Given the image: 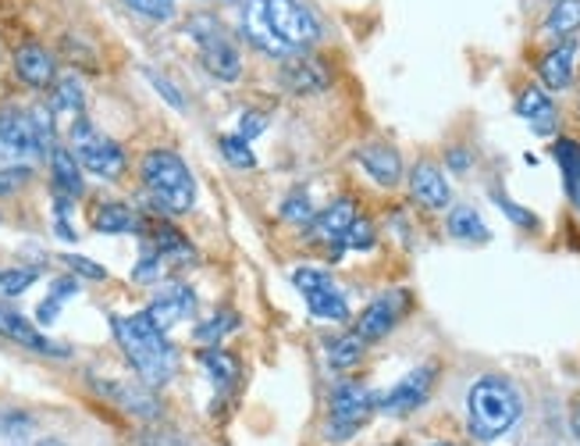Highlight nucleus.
I'll return each instance as SVG.
<instances>
[{
	"label": "nucleus",
	"instance_id": "nucleus-22",
	"mask_svg": "<svg viewBox=\"0 0 580 446\" xmlns=\"http://www.w3.org/2000/svg\"><path fill=\"white\" fill-rule=\"evenodd\" d=\"M516 115H521L530 126V132H538V137H552L559 129V111L545 86H524V94L516 97Z\"/></svg>",
	"mask_w": 580,
	"mask_h": 446
},
{
	"label": "nucleus",
	"instance_id": "nucleus-43",
	"mask_svg": "<svg viewBox=\"0 0 580 446\" xmlns=\"http://www.w3.org/2000/svg\"><path fill=\"white\" fill-rule=\"evenodd\" d=\"M146 79L154 83V89H157V94H161L167 104H172V108H178V111L186 108V100H182V94H178V89H175L172 83H167L164 76H157V72H146Z\"/></svg>",
	"mask_w": 580,
	"mask_h": 446
},
{
	"label": "nucleus",
	"instance_id": "nucleus-50",
	"mask_svg": "<svg viewBox=\"0 0 580 446\" xmlns=\"http://www.w3.org/2000/svg\"><path fill=\"white\" fill-rule=\"evenodd\" d=\"M0 282H4V272H0Z\"/></svg>",
	"mask_w": 580,
	"mask_h": 446
},
{
	"label": "nucleus",
	"instance_id": "nucleus-13",
	"mask_svg": "<svg viewBox=\"0 0 580 446\" xmlns=\"http://www.w3.org/2000/svg\"><path fill=\"white\" fill-rule=\"evenodd\" d=\"M353 218H357V200L353 197H339V200H331L325 211H317L314 221H310V240L320 243V247H328V254L331 261H339L342 258V236L346 229L353 226Z\"/></svg>",
	"mask_w": 580,
	"mask_h": 446
},
{
	"label": "nucleus",
	"instance_id": "nucleus-1",
	"mask_svg": "<svg viewBox=\"0 0 580 446\" xmlns=\"http://www.w3.org/2000/svg\"><path fill=\"white\" fill-rule=\"evenodd\" d=\"M111 333L118 339L121 353H125V361L132 365V371L140 376V382H146L150 390H157V385H167L175 379L178 371V350L175 344L167 339L164 329H157L154 318L140 311V315H129L111 318Z\"/></svg>",
	"mask_w": 580,
	"mask_h": 446
},
{
	"label": "nucleus",
	"instance_id": "nucleus-33",
	"mask_svg": "<svg viewBox=\"0 0 580 446\" xmlns=\"http://www.w3.org/2000/svg\"><path fill=\"white\" fill-rule=\"evenodd\" d=\"M218 143H221V154H225V161H228V165H232V168H239V172H250V168H256L253 146H250V140H242L239 132H228V137H221Z\"/></svg>",
	"mask_w": 580,
	"mask_h": 446
},
{
	"label": "nucleus",
	"instance_id": "nucleus-35",
	"mask_svg": "<svg viewBox=\"0 0 580 446\" xmlns=\"http://www.w3.org/2000/svg\"><path fill=\"white\" fill-rule=\"evenodd\" d=\"M377 243V232H374V226L368 218H353V226L346 229V236H342V254L346 250H371Z\"/></svg>",
	"mask_w": 580,
	"mask_h": 446
},
{
	"label": "nucleus",
	"instance_id": "nucleus-11",
	"mask_svg": "<svg viewBox=\"0 0 580 446\" xmlns=\"http://www.w3.org/2000/svg\"><path fill=\"white\" fill-rule=\"evenodd\" d=\"M409 304H414L409 290H389V293L374 296V301L360 311L353 333L363 339V344H377V339H385L395 329V325L406 318Z\"/></svg>",
	"mask_w": 580,
	"mask_h": 446
},
{
	"label": "nucleus",
	"instance_id": "nucleus-7",
	"mask_svg": "<svg viewBox=\"0 0 580 446\" xmlns=\"http://www.w3.org/2000/svg\"><path fill=\"white\" fill-rule=\"evenodd\" d=\"M377 411V393L368 390L360 382H339L328 396V439L346 443L353 439L363 425L371 422V414Z\"/></svg>",
	"mask_w": 580,
	"mask_h": 446
},
{
	"label": "nucleus",
	"instance_id": "nucleus-42",
	"mask_svg": "<svg viewBox=\"0 0 580 446\" xmlns=\"http://www.w3.org/2000/svg\"><path fill=\"white\" fill-rule=\"evenodd\" d=\"M264 129H267V115H264V111H247V115L239 118V137H242V140L253 143Z\"/></svg>",
	"mask_w": 580,
	"mask_h": 446
},
{
	"label": "nucleus",
	"instance_id": "nucleus-48",
	"mask_svg": "<svg viewBox=\"0 0 580 446\" xmlns=\"http://www.w3.org/2000/svg\"><path fill=\"white\" fill-rule=\"evenodd\" d=\"M218 4H242V0H218Z\"/></svg>",
	"mask_w": 580,
	"mask_h": 446
},
{
	"label": "nucleus",
	"instance_id": "nucleus-20",
	"mask_svg": "<svg viewBox=\"0 0 580 446\" xmlns=\"http://www.w3.org/2000/svg\"><path fill=\"white\" fill-rule=\"evenodd\" d=\"M14 76H19L29 89H51L57 79L54 54L43 43H22L14 51Z\"/></svg>",
	"mask_w": 580,
	"mask_h": 446
},
{
	"label": "nucleus",
	"instance_id": "nucleus-15",
	"mask_svg": "<svg viewBox=\"0 0 580 446\" xmlns=\"http://www.w3.org/2000/svg\"><path fill=\"white\" fill-rule=\"evenodd\" d=\"M406 178H409V197H414L424 211H449L452 207V186L435 161H417V165L406 172Z\"/></svg>",
	"mask_w": 580,
	"mask_h": 446
},
{
	"label": "nucleus",
	"instance_id": "nucleus-29",
	"mask_svg": "<svg viewBox=\"0 0 580 446\" xmlns=\"http://www.w3.org/2000/svg\"><path fill=\"white\" fill-rule=\"evenodd\" d=\"M363 350H368V344H363L357 333H346V336L328 339L325 357H328V365L335 371H349V368H357L363 361Z\"/></svg>",
	"mask_w": 580,
	"mask_h": 446
},
{
	"label": "nucleus",
	"instance_id": "nucleus-36",
	"mask_svg": "<svg viewBox=\"0 0 580 446\" xmlns=\"http://www.w3.org/2000/svg\"><path fill=\"white\" fill-rule=\"evenodd\" d=\"M29 178H33V165H8V161H0V197L19 193Z\"/></svg>",
	"mask_w": 580,
	"mask_h": 446
},
{
	"label": "nucleus",
	"instance_id": "nucleus-17",
	"mask_svg": "<svg viewBox=\"0 0 580 446\" xmlns=\"http://www.w3.org/2000/svg\"><path fill=\"white\" fill-rule=\"evenodd\" d=\"M357 165L368 172L371 183L385 186V189H395L406 178V165H403V154L395 151L392 143H363L357 151Z\"/></svg>",
	"mask_w": 580,
	"mask_h": 446
},
{
	"label": "nucleus",
	"instance_id": "nucleus-44",
	"mask_svg": "<svg viewBox=\"0 0 580 446\" xmlns=\"http://www.w3.org/2000/svg\"><path fill=\"white\" fill-rule=\"evenodd\" d=\"M446 165L456 175H467L470 168H474V154L463 151V146H449V151H446Z\"/></svg>",
	"mask_w": 580,
	"mask_h": 446
},
{
	"label": "nucleus",
	"instance_id": "nucleus-24",
	"mask_svg": "<svg viewBox=\"0 0 580 446\" xmlns=\"http://www.w3.org/2000/svg\"><path fill=\"white\" fill-rule=\"evenodd\" d=\"M146 250H154V254H157L164 264H193V261H196L193 243H189L186 236H182L175 226H167V221H157V226L150 229Z\"/></svg>",
	"mask_w": 580,
	"mask_h": 446
},
{
	"label": "nucleus",
	"instance_id": "nucleus-3",
	"mask_svg": "<svg viewBox=\"0 0 580 446\" xmlns=\"http://www.w3.org/2000/svg\"><path fill=\"white\" fill-rule=\"evenodd\" d=\"M140 178L150 197H154L157 211L186 215L196 207V175L175 151H164V146L146 151L140 161Z\"/></svg>",
	"mask_w": 580,
	"mask_h": 446
},
{
	"label": "nucleus",
	"instance_id": "nucleus-31",
	"mask_svg": "<svg viewBox=\"0 0 580 446\" xmlns=\"http://www.w3.org/2000/svg\"><path fill=\"white\" fill-rule=\"evenodd\" d=\"M239 329V315L236 311H218L214 318H207V322H200L193 329V336H196V344H204V347H218L221 339L228 336V333H236Z\"/></svg>",
	"mask_w": 580,
	"mask_h": 446
},
{
	"label": "nucleus",
	"instance_id": "nucleus-28",
	"mask_svg": "<svg viewBox=\"0 0 580 446\" xmlns=\"http://www.w3.org/2000/svg\"><path fill=\"white\" fill-rule=\"evenodd\" d=\"M135 215H132V207L129 204H121V200H107L97 207V215H94V229L103 232V236H121V232H135Z\"/></svg>",
	"mask_w": 580,
	"mask_h": 446
},
{
	"label": "nucleus",
	"instance_id": "nucleus-37",
	"mask_svg": "<svg viewBox=\"0 0 580 446\" xmlns=\"http://www.w3.org/2000/svg\"><path fill=\"white\" fill-rule=\"evenodd\" d=\"M125 4H129L135 14H143V19H150V22H167V19L175 14L178 0H125Z\"/></svg>",
	"mask_w": 580,
	"mask_h": 446
},
{
	"label": "nucleus",
	"instance_id": "nucleus-46",
	"mask_svg": "<svg viewBox=\"0 0 580 446\" xmlns=\"http://www.w3.org/2000/svg\"><path fill=\"white\" fill-rule=\"evenodd\" d=\"M570 425H573V433H577V439H580V400H577L573 411H570Z\"/></svg>",
	"mask_w": 580,
	"mask_h": 446
},
{
	"label": "nucleus",
	"instance_id": "nucleus-23",
	"mask_svg": "<svg viewBox=\"0 0 580 446\" xmlns=\"http://www.w3.org/2000/svg\"><path fill=\"white\" fill-rule=\"evenodd\" d=\"M51 178H54V193L57 197H65V200H79L83 197V168H79V161H75V154L68 151V146H61L54 143V151H51Z\"/></svg>",
	"mask_w": 580,
	"mask_h": 446
},
{
	"label": "nucleus",
	"instance_id": "nucleus-32",
	"mask_svg": "<svg viewBox=\"0 0 580 446\" xmlns=\"http://www.w3.org/2000/svg\"><path fill=\"white\" fill-rule=\"evenodd\" d=\"M75 293H79V279H75V275L57 279L54 286H51V296H47V301H43V304L36 307V322H40V325H51V322H57V311H61V304L72 301Z\"/></svg>",
	"mask_w": 580,
	"mask_h": 446
},
{
	"label": "nucleus",
	"instance_id": "nucleus-4",
	"mask_svg": "<svg viewBox=\"0 0 580 446\" xmlns=\"http://www.w3.org/2000/svg\"><path fill=\"white\" fill-rule=\"evenodd\" d=\"M54 151V115L51 108H0V161L33 165Z\"/></svg>",
	"mask_w": 580,
	"mask_h": 446
},
{
	"label": "nucleus",
	"instance_id": "nucleus-16",
	"mask_svg": "<svg viewBox=\"0 0 580 446\" xmlns=\"http://www.w3.org/2000/svg\"><path fill=\"white\" fill-rule=\"evenodd\" d=\"M239 14H242V19H239V25H242L239 33H242V40H247L253 51L274 57V62H285L288 54H296V51H288L278 36H274V29H271L267 14H264V0H242V11Z\"/></svg>",
	"mask_w": 580,
	"mask_h": 446
},
{
	"label": "nucleus",
	"instance_id": "nucleus-9",
	"mask_svg": "<svg viewBox=\"0 0 580 446\" xmlns=\"http://www.w3.org/2000/svg\"><path fill=\"white\" fill-rule=\"evenodd\" d=\"M293 286L303 293V301H307L310 315L317 322H349L353 318V311H349V301L346 293L339 290V282H335L325 268H310L303 264L293 272Z\"/></svg>",
	"mask_w": 580,
	"mask_h": 446
},
{
	"label": "nucleus",
	"instance_id": "nucleus-5",
	"mask_svg": "<svg viewBox=\"0 0 580 446\" xmlns=\"http://www.w3.org/2000/svg\"><path fill=\"white\" fill-rule=\"evenodd\" d=\"M186 33L193 36L196 47H200L204 68L214 79L236 83L242 76V54L236 47V40L228 36V29L218 14H193V19L186 22Z\"/></svg>",
	"mask_w": 580,
	"mask_h": 446
},
{
	"label": "nucleus",
	"instance_id": "nucleus-30",
	"mask_svg": "<svg viewBox=\"0 0 580 446\" xmlns=\"http://www.w3.org/2000/svg\"><path fill=\"white\" fill-rule=\"evenodd\" d=\"M204 368L210 371V379L214 385H218V393L225 390H232V385L239 382V361L228 350H218V347H210L204 353Z\"/></svg>",
	"mask_w": 580,
	"mask_h": 446
},
{
	"label": "nucleus",
	"instance_id": "nucleus-25",
	"mask_svg": "<svg viewBox=\"0 0 580 446\" xmlns=\"http://www.w3.org/2000/svg\"><path fill=\"white\" fill-rule=\"evenodd\" d=\"M541 33L556 43L573 40L580 33V0H552V8H548L541 22Z\"/></svg>",
	"mask_w": 580,
	"mask_h": 446
},
{
	"label": "nucleus",
	"instance_id": "nucleus-26",
	"mask_svg": "<svg viewBox=\"0 0 580 446\" xmlns=\"http://www.w3.org/2000/svg\"><path fill=\"white\" fill-rule=\"evenodd\" d=\"M446 229H449L452 240H460V243H488V236H492V232H488V226H484V218L470 204L449 207Z\"/></svg>",
	"mask_w": 580,
	"mask_h": 446
},
{
	"label": "nucleus",
	"instance_id": "nucleus-6",
	"mask_svg": "<svg viewBox=\"0 0 580 446\" xmlns=\"http://www.w3.org/2000/svg\"><path fill=\"white\" fill-rule=\"evenodd\" d=\"M68 151L79 161V168L103 178V183H114V178L125 175L129 157L121 151V143H114L111 137H103L100 129H94L86 118H75L72 122V146Z\"/></svg>",
	"mask_w": 580,
	"mask_h": 446
},
{
	"label": "nucleus",
	"instance_id": "nucleus-2",
	"mask_svg": "<svg viewBox=\"0 0 580 446\" xmlns=\"http://www.w3.org/2000/svg\"><path fill=\"white\" fill-rule=\"evenodd\" d=\"M524 418V396L506 376H481L467 393V425L478 443H495Z\"/></svg>",
	"mask_w": 580,
	"mask_h": 446
},
{
	"label": "nucleus",
	"instance_id": "nucleus-45",
	"mask_svg": "<svg viewBox=\"0 0 580 446\" xmlns=\"http://www.w3.org/2000/svg\"><path fill=\"white\" fill-rule=\"evenodd\" d=\"M567 189H570V200H573V207L580 211V168H577V175L567 183Z\"/></svg>",
	"mask_w": 580,
	"mask_h": 446
},
{
	"label": "nucleus",
	"instance_id": "nucleus-40",
	"mask_svg": "<svg viewBox=\"0 0 580 446\" xmlns=\"http://www.w3.org/2000/svg\"><path fill=\"white\" fill-rule=\"evenodd\" d=\"M552 154H556L559 168H562V175H567V183H570V178L577 175V168H580V143L577 140H556Z\"/></svg>",
	"mask_w": 580,
	"mask_h": 446
},
{
	"label": "nucleus",
	"instance_id": "nucleus-18",
	"mask_svg": "<svg viewBox=\"0 0 580 446\" xmlns=\"http://www.w3.org/2000/svg\"><path fill=\"white\" fill-rule=\"evenodd\" d=\"M94 390L111 400V404H118L121 411L135 414V418H157L161 414V404L154 400V393H150L146 382H121V379H94Z\"/></svg>",
	"mask_w": 580,
	"mask_h": 446
},
{
	"label": "nucleus",
	"instance_id": "nucleus-12",
	"mask_svg": "<svg viewBox=\"0 0 580 446\" xmlns=\"http://www.w3.org/2000/svg\"><path fill=\"white\" fill-rule=\"evenodd\" d=\"M282 86L296 97H317L331 89V68L320 57L296 51L282 62Z\"/></svg>",
	"mask_w": 580,
	"mask_h": 446
},
{
	"label": "nucleus",
	"instance_id": "nucleus-10",
	"mask_svg": "<svg viewBox=\"0 0 580 446\" xmlns=\"http://www.w3.org/2000/svg\"><path fill=\"white\" fill-rule=\"evenodd\" d=\"M435 382H438V365H420L395 382L389 393H377V411L389 414V418H406V414L420 411L431 400Z\"/></svg>",
	"mask_w": 580,
	"mask_h": 446
},
{
	"label": "nucleus",
	"instance_id": "nucleus-38",
	"mask_svg": "<svg viewBox=\"0 0 580 446\" xmlns=\"http://www.w3.org/2000/svg\"><path fill=\"white\" fill-rule=\"evenodd\" d=\"M495 204L502 207V215H506L513 226H521V229H527V232H534L541 226V218L534 215V211H527V207H521V204H513L510 197H502V193H495Z\"/></svg>",
	"mask_w": 580,
	"mask_h": 446
},
{
	"label": "nucleus",
	"instance_id": "nucleus-34",
	"mask_svg": "<svg viewBox=\"0 0 580 446\" xmlns=\"http://www.w3.org/2000/svg\"><path fill=\"white\" fill-rule=\"evenodd\" d=\"M314 215H317V211H314V200H310L303 189L288 193L285 204H282V218H285V221H293V226H303V229H307L310 221H314Z\"/></svg>",
	"mask_w": 580,
	"mask_h": 446
},
{
	"label": "nucleus",
	"instance_id": "nucleus-21",
	"mask_svg": "<svg viewBox=\"0 0 580 446\" xmlns=\"http://www.w3.org/2000/svg\"><path fill=\"white\" fill-rule=\"evenodd\" d=\"M196 311V293L193 286H186V282H172L167 290H161V296L154 304L146 307V315L154 318L157 329H175L178 322H186L189 315Z\"/></svg>",
	"mask_w": 580,
	"mask_h": 446
},
{
	"label": "nucleus",
	"instance_id": "nucleus-49",
	"mask_svg": "<svg viewBox=\"0 0 580 446\" xmlns=\"http://www.w3.org/2000/svg\"><path fill=\"white\" fill-rule=\"evenodd\" d=\"M431 446H452V443H431Z\"/></svg>",
	"mask_w": 580,
	"mask_h": 446
},
{
	"label": "nucleus",
	"instance_id": "nucleus-41",
	"mask_svg": "<svg viewBox=\"0 0 580 446\" xmlns=\"http://www.w3.org/2000/svg\"><path fill=\"white\" fill-rule=\"evenodd\" d=\"M75 275H83V279H97V282H103L107 279V268L103 264H97V261H89V258H83V254H65L61 258Z\"/></svg>",
	"mask_w": 580,
	"mask_h": 446
},
{
	"label": "nucleus",
	"instance_id": "nucleus-39",
	"mask_svg": "<svg viewBox=\"0 0 580 446\" xmlns=\"http://www.w3.org/2000/svg\"><path fill=\"white\" fill-rule=\"evenodd\" d=\"M36 279H40V268H8L0 290H4L8 296H19V293H25L29 286H33Z\"/></svg>",
	"mask_w": 580,
	"mask_h": 446
},
{
	"label": "nucleus",
	"instance_id": "nucleus-8",
	"mask_svg": "<svg viewBox=\"0 0 580 446\" xmlns=\"http://www.w3.org/2000/svg\"><path fill=\"white\" fill-rule=\"evenodd\" d=\"M264 14L288 51H307L325 36V25L303 0H264Z\"/></svg>",
	"mask_w": 580,
	"mask_h": 446
},
{
	"label": "nucleus",
	"instance_id": "nucleus-19",
	"mask_svg": "<svg viewBox=\"0 0 580 446\" xmlns=\"http://www.w3.org/2000/svg\"><path fill=\"white\" fill-rule=\"evenodd\" d=\"M538 76L548 94H562L573 86L577 76V40H559L556 47H548L538 62Z\"/></svg>",
	"mask_w": 580,
	"mask_h": 446
},
{
	"label": "nucleus",
	"instance_id": "nucleus-14",
	"mask_svg": "<svg viewBox=\"0 0 580 446\" xmlns=\"http://www.w3.org/2000/svg\"><path fill=\"white\" fill-rule=\"evenodd\" d=\"M0 336L25 347V350H33V353H43V357H72V347L57 344V339H51V336H43L36 329V322H29L22 311H14L8 304H0Z\"/></svg>",
	"mask_w": 580,
	"mask_h": 446
},
{
	"label": "nucleus",
	"instance_id": "nucleus-47",
	"mask_svg": "<svg viewBox=\"0 0 580 446\" xmlns=\"http://www.w3.org/2000/svg\"><path fill=\"white\" fill-rule=\"evenodd\" d=\"M29 446H68V443H61V439H36V443H29Z\"/></svg>",
	"mask_w": 580,
	"mask_h": 446
},
{
	"label": "nucleus",
	"instance_id": "nucleus-27",
	"mask_svg": "<svg viewBox=\"0 0 580 446\" xmlns=\"http://www.w3.org/2000/svg\"><path fill=\"white\" fill-rule=\"evenodd\" d=\"M83 111H86V94H83V83L75 79V76L54 79V86H51V115L83 118Z\"/></svg>",
	"mask_w": 580,
	"mask_h": 446
}]
</instances>
